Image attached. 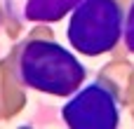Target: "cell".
Listing matches in <instances>:
<instances>
[{
	"label": "cell",
	"instance_id": "1",
	"mask_svg": "<svg viewBox=\"0 0 134 129\" xmlns=\"http://www.w3.org/2000/svg\"><path fill=\"white\" fill-rule=\"evenodd\" d=\"M19 80L42 94L71 96L87 78L80 59L54 40H26L16 56Z\"/></svg>",
	"mask_w": 134,
	"mask_h": 129
},
{
	"label": "cell",
	"instance_id": "2",
	"mask_svg": "<svg viewBox=\"0 0 134 129\" xmlns=\"http://www.w3.org/2000/svg\"><path fill=\"white\" fill-rule=\"evenodd\" d=\"M122 7L118 0H80L71 9L68 42L85 56L111 52L122 38Z\"/></svg>",
	"mask_w": 134,
	"mask_h": 129
},
{
	"label": "cell",
	"instance_id": "3",
	"mask_svg": "<svg viewBox=\"0 0 134 129\" xmlns=\"http://www.w3.org/2000/svg\"><path fill=\"white\" fill-rule=\"evenodd\" d=\"M61 118L73 129H115L120 122V101L115 87L99 78L78 87L61 108Z\"/></svg>",
	"mask_w": 134,
	"mask_h": 129
},
{
	"label": "cell",
	"instance_id": "4",
	"mask_svg": "<svg viewBox=\"0 0 134 129\" xmlns=\"http://www.w3.org/2000/svg\"><path fill=\"white\" fill-rule=\"evenodd\" d=\"M80 0H7L12 16L33 24H54L64 19Z\"/></svg>",
	"mask_w": 134,
	"mask_h": 129
},
{
	"label": "cell",
	"instance_id": "5",
	"mask_svg": "<svg viewBox=\"0 0 134 129\" xmlns=\"http://www.w3.org/2000/svg\"><path fill=\"white\" fill-rule=\"evenodd\" d=\"M122 40H125L127 49L134 54V0L130 2L127 16H125V21H122Z\"/></svg>",
	"mask_w": 134,
	"mask_h": 129
}]
</instances>
